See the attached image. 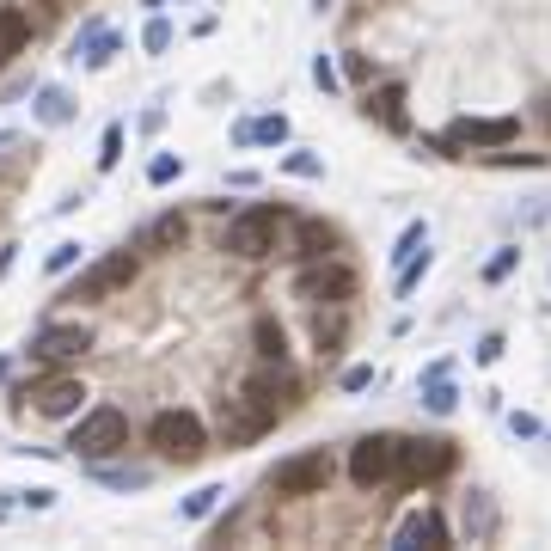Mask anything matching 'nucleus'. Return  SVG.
Instances as JSON below:
<instances>
[{"label": "nucleus", "mask_w": 551, "mask_h": 551, "mask_svg": "<svg viewBox=\"0 0 551 551\" xmlns=\"http://www.w3.org/2000/svg\"><path fill=\"white\" fill-rule=\"evenodd\" d=\"M288 227V209H245L233 227H227V239H221V252H233V258H270L276 252V233Z\"/></svg>", "instance_id": "nucleus-1"}, {"label": "nucleus", "mask_w": 551, "mask_h": 551, "mask_svg": "<svg viewBox=\"0 0 551 551\" xmlns=\"http://www.w3.org/2000/svg\"><path fill=\"white\" fill-rule=\"evenodd\" d=\"M68 447H74L80 460H111V454H123V447H129V417L117 405H98V411L80 417V429H74Z\"/></svg>", "instance_id": "nucleus-2"}, {"label": "nucleus", "mask_w": 551, "mask_h": 551, "mask_svg": "<svg viewBox=\"0 0 551 551\" xmlns=\"http://www.w3.org/2000/svg\"><path fill=\"white\" fill-rule=\"evenodd\" d=\"M147 441L160 447V460H178V466L203 460V447H209L203 417H190V411H160L154 423H147Z\"/></svg>", "instance_id": "nucleus-3"}, {"label": "nucleus", "mask_w": 551, "mask_h": 551, "mask_svg": "<svg viewBox=\"0 0 551 551\" xmlns=\"http://www.w3.org/2000/svg\"><path fill=\"white\" fill-rule=\"evenodd\" d=\"M356 288H362V276L331 258H319L294 276V300H307V307H343V300H356Z\"/></svg>", "instance_id": "nucleus-4"}, {"label": "nucleus", "mask_w": 551, "mask_h": 551, "mask_svg": "<svg viewBox=\"0 0 551 551\" xmlns=\"http://www.w3.org/2000/svg\"><path fill=\"white\" fill-rule=\"evenodd\" d=\"M215 429H221V441H227V447H245V441H258V435H270V429H276V411H270V405H258L252 392H239V398H221Z\"/></svg>", "instance_id": "nucleus-5"}, {"label": "nucleus", "mask_w": 551, "mask_h": 551, "mask_svg": "<svg viewBox=\"0 0 551 551\" xmlns=\"http://www.w3.org/2000/svg\"><path fill=\"white\" fill-rule=\"evenodd\" d=\"M331 454L325 447H307V454H294V460H282L276 472H270V490L276 496H319L325 484H331Z\"/></svg>", "instance_id": "nucleus-6"}, {"label": "nucleus", "mask_w": 551, "mask_h": 551, "mask_svg": "<svg viewBox=\"0 0 551 551\" xmlns=\"http://www.w3.org/2000/svg\"><path fill=\"white\" fill-rule=\"evenodd\" d=\"M349 478H356L362 490L398 478V435H362L356 447H349Z\"/></svg>", "instance_id": "nucleus-7"}, {"label": "nucleus", "mask_w": 551, "mask_h": 551, "mask_svg": "<svg viewBox=\"0 0 551 551\" xmlns=\"http://www.w3.org/2000/svg\"><path fill=\"white\" fill-rule=\"evenodd\" d=\"M447 466H454V441H441V435L398 441V478H405V484H429V478H441Z\"/></svg>", "instance_id": "nucleus-8"}, {"label": "nucleus", "mask_w": 551, "mask_h": 551, "mask_svg": "<svg viewBox=\"0 0 551 551\" xmlns=\"http://www.w3.org/2000/svg\"><path fill=\"white\" fill-rule=\"evenodd\" d=\"M135 282V258L129 252H111L105 264H92L74 288H68V300H111L117 288H129Z\"/></svg>", "instance_id": "nucleus-9"}, {"label": "nucleus", "mask_w": 551, "mask_h": 551, "mask_svg": "<svg viewBox=\"0 0 551 551\" xmlns=\"http://www.w3.org/2000/svg\"><path fill=\"white\" fill-rule=\"evenodd\" d=\"M515 135H521L515 117H460L447 129V147H509Z\"/></svg>", "instance_id": "nucleus-10"}, {"label": "nucleus", "mask_w": 551, "mask_h": 551, "mask_svg": "<svg viewBox=\"0 0 551 551\" xmlns=\"http://www.w3.org/2000/svg\"><path fill=\"white\" fill-rule=\"evenodd\" d=\"M31 349L43 362H68V356H86V349H92V331L86 325H43L31 337Z\"/></svg>", "instance_id": "nucleus-11"}, {"label": "nucleus", "mask_w": 551, "mask_h": 551, "mask_svg": "<svg viewBox=\"0 0 551 551\" xmlns=\"http://www.w3.org/2000/svg\"><path fill=\"white\" fill-rule=\"evenodd\" d=\"M31 398H37V411H43V417H74V411H80V398H86V386L62 374V380H37Z\"/></svg>", "instance_id": "nucleus-12"}, {"label": "nucleus", "mask_w": 551, "mask_h": 551, "mask_svg": "<svg viewBox=\"0 0 551 551\" xmlns=\"http://www.w3.org/2000/svg\"><path fill=\"white\" fill-rule=\"evenodd\" d=\"M245 392H252L258 405H270V411L282 417V405L294 398V374H288V368L276 362V368H264V374H252V380H245Z\"/></svg>", "instance_id": "nucleus-13"}, {"label": "nucleus", "mask_w": 551, "mask_h": 551, "mask_svg": "<svg viewBox=\"0 0 551 551\" xmlns=\"http://www.w3.org/2000/svg\"><path fill=\"white\" fill-rule=\"evenodd\" d=\"M392 545H447V521L441 515H429V509H417V515H405L398 521V533H392Z\"/></svg>", "instance_id": "nucleus-14"}, {"label": "nucleus", "mask_w": 551, "mask_h": 551, "mask_svg": "<svg viewBox=\"0 0 551 551\" xmlns=\"http://www.w3.org/2000/svg\"><path fill=\"white\" fill-rule=\"evenodd\" d=\"M294 252L307 258V264H319V258L337 252V233H331L325 221H294Z\"/></svg>", "instance_id": "nucleus-15"}, {"label": "nucleus", "mask_w": 551, "mask_h": 551, "mask_svg": "<svg viewBox=\"0 0 551 551\" xmlns=\"http://www.w3.org/2000/svg\"><path fill=\"white\" fill-rule=\"evenodd\" d=\"M343 337H349V319H343V307H325V313H313V343H319V356H337V349H343Z\"/></svg>", "instance_id": "nucleus-16"}, {"label": "nucleus", "mask_w": 551, "mask_h": 551, "mask_svg": "<svg viewBox=\"0 0 551 551\" xmlns=\"http://www.w3.org/2000/svg\"><path fill=\"white\" fill-rule=\"evenodd\" d=\"M74 56H86V68H105V62L117 56V37H111L105 25H98V19H92V25L80 31V43H74Z\"/></svg>", "instance_id": "nucleus-17"}, {"label": "nucleus", "mask_w": 551, "mask_h": 551, "mask_svg": "<svg viewBox=\"0 0 551 551\" xmlns=\"http://www.w3.org/2000/svg\"><path fill=\"white\" fill-rule=\"evenodd\" d=\"M25 37H31V19H25L19 7H0V68H7L19 49H25Z\"/></svg>", "instance_id": "nucleus-18"}, {"label": "nucleus", "mask_w": 551, "mask_h": 551, "mask_svg": "<svg viewBox=\"0 0 551 551\" xmlns=\"http://www.w3.org/2000/svg\"><path fill=\"white\" fill-rule=\"evenodd\" d=\"M374 123H405V86H380V92H368V105H362Z\"/></svg>", "instance_id": "nucleus-19"}, {"label": "nucleus", "mask_w": 551, "mask_h": 551, "mask_svg": "<svg viewBox=\"0 0 551 551\" xmlns=\"http://www.w3.org/2000/svg\"><path fill=\"white\" fill-rule=\"evenodd\" d=\"M252 343H258L264 362H288V331H282L276 319H258V325H252Z\"/></svg>", "instance_id": "nucleus-20"}, {"label": "nucleus", "mask_w": 551, "mask_h": 551, "mask_svg": "<svg viewBox=\"0 0 551 551\" xmlns=\"http://www.w3.org/2000/svg\"><path fill=\"white\" fill-rule=\"evenodd\" d=\"M184 215H160L154 227H147V252H178V245H184Z\"/></svg>", "instance_id": "nucleus-21"}, {"label": "nucleus", "mask_w": 551, "mask_h": 551, "mask_svg": "<svg viewBox=\"0 0 551 551\" xmlns=\"http://www.w3.org/2000/svg\"><path fill=\"white\" fill-rule=\"evenodd\" d=\"M239 141H264V147H276V141H288V117H258V123H239Z\"/></svg>", "instance_id": "nucleus-22"}, {"label": "nucleus", "mask_w": 551, "mask_h": 551, "mask_svg": "<svg viewBox=\"0 0 551 551\" xmlns=\"http://www.w3.org/2000/svg\"><path fill=\"white\" fill-rule=\"evenodd\" d=\"M37 117H43V123H68V117H74L68 92H62V86H43V92H37Z\"/></svg>", "instance_id": "nucleus-23"}, {"label": "nucleus", "mask_w": 551, "mask_h": 551, "mask_svg": "<svg viewBox=\"0 0 551 551\" xmlns=\"http://www.w3.org/2000/svg\"><path fill=\"white\" fill-rule=\"evenodd\" d=\"M221 496H227L221 484H203V490H190V496H184V515H190V521H196V515H209V509L221 503Z\"/></svg>", "instance_id": "nucleus-24"}, {"label": "nucleus", "mask_w": 551, "mask_h": 551, "mask_svg": "<svg viewBox=\"0 0 551 551\" xmlns=\"http://www.w3.org/2000/svg\"><path fill=\"white\" fill-rule=\"evenodd\" d=\"M117 160H123V123H111V129H105V141H98V166L111 172Z\"/></svg>", "instance_id": "nucleus-25"}, {"label": "nucleus", "mask_w": 551, "mask_h": 551, "mask_svg": "<svg viewBox=\"0 0 551 551\" xmlns=\"http://www.w3.org/2000/svg\"><path fill=\"white\" fill-rule=\"evenodd\" d=\"M98 478H105V484H117V490H141V484H147V472H141V466H105Z\"/></svg>", "instance_id": "nucleus-26"}, {"label": "nucleus", "mask_w": 551, "mask_h": 551, "mask_svg": "<svg viewBox=\"0 0 551 551\" xmlns=\"http://www.w3.org/2000/svg\"><path fill=\"white\" fill-rule=\"evenodd\" d=\"M178 172H184V160H178V154H160L154 166H147V184H172Z\"/></svg>", "instance_id": "nucleus-27"}, {"label": "nucleus", "mask_w": 551, "mask_h": 551, "mask_svg": "<svg viewBox=\"0 0 551 551\" xmlns=\"http://www.w3.org/2000/svg\"><path fill=\"white\" fill-rule=\"evenodd\" d=\"M74 264H80V245H74V239H62L56 252H49V276H62V270H74Z\"/></svg>", "instance_id": "nucleus-28"}, {"label": "nucleus", "mask_w": 551, "mask_h": 551, "mask_svg": "<svg viewBox=\"0 0 551 551\" xmlns=\"http://www.w3.org/2000/svg\"><path fill=\"white\" fill-rule=\"evenodd\" d=\"M515 258H521V252H515V245H503V252H496V258L484 264V282H503V276L515 270Z\"/></svg>", "instance_id": "nucleus-29"}, {"label": "nucleus", "mask_w": 551, "mask_h": 551, "mask_svg": "<svg viewBox=\"0 0 551 551\" xmlns=\"http://www.w3.org/2000/svg\"><path fill=\"white\" fill-rule=\"evenodd\" d=\"M141 43H147V49H154V56H160V49H172V25H166V19H154V25L141 31Z\"/></svg>", "instance_id": "nucleus-30"}, {"label": "nucleus", "mask_w": 551, "mask_h": 551, "mask_svg": "<svg viewBox=\"0 0 551 551\" xmlns=\"http://www.w3.org/2000/svg\"><path fill=\"white\" fill-rule=\"evenodd\" d=\"M282 166H288V172H294V178H319V172H325V166H319V160H313V154H288V160H282Z\"/></svg>", "instance_id": "nucleus-31"}, {"label": "nucleus", "mask_w": 551, "mask_h": 551, "mask_svg": "<svg viewBox=\"0 0 551 551\" xmlns=\"http://www.w3.org/2000/svg\"><path fill=\"white\" fill-rule=\"evenodd\" d=\"M362 386H374V368H349L343 374V392H362Z\"/></svg>", "instance_id": "nucleus-32"}, {"label": "nucleus", "mask_w": 551, "mask_h": 551, "mask_svg": "<svg viewBox=\"0 0 551 551\" xmlns=\"http://www.w3.org/2000/svg\"><path fill=\"white\" fill-rule=\"evenodd\" d=\"M490 166H539V154H490Z\"/></svg>", "instance_id": "nucleus-33"}, {"label": "nucleus", "mask_w": 551, "mask_h": 551, "mask_svg": "<svg viewBox=\"0 0 551 551\" xmlns=\"http://www.w3.org/2000/svg\"><path fill=\"white\" fill-rule=\"evenodd\" d=\"M496 356H503V337H496V331H490V337L478 343V362H496Z\"/></svg>", "instance_id": "nucleus-34"}, {"label": "nucleus", "mask_w": 551, "mask_h": 551, "mask_svg": "<svg viewBox=\"0 0 551 551\" xmlns=\"http://www.w3.org/2000/svg\"><path fill=\"white\" fill-rule=\"evenodd\" d=\"M313 80H319V86H325V92H331V86H337V74H331V62H325V56H319V62H313Z\"/></svg>", "instance_id": "nucleus-35"}]
</instances>
